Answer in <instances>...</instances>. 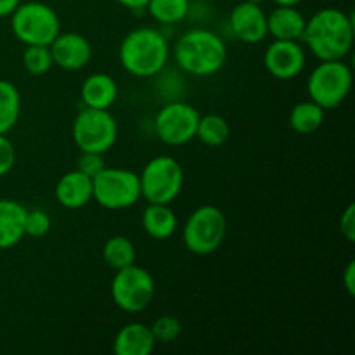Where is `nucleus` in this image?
I'll use <instances>...</instances> for the list:
<instances>
[{
  "mask_svg": "<svg viewBox=\"0 0 355 355\" xmlns=\"http://www.w3.org/2000/svg\"><path fill=\"white\" fill-rule=\"evenodd\" d=\"M354 35L350 14L336 7H324L307 19L302 40L319 61H340L352 51Z\"/></svg>",
  "mask_w": 355,
  "mask_h": 355,
  "instance_id": "f257e3e1",
  "label": "nucleus"
},
{
  "mask_svg": "<svg viewBox=\"0 0 355 355\" xmlns=\"http://www.w3.org/2000/svg\"><path fill=\"white\" fill-rule=\"evenodd\" d=\"M118 55L125 71L139 78H148L165 68L170 58V45L162 31L142 26L125 35Z\"/></svg>",
  "mask_w": 355,
  "mask_h": 355,
  "instance_id": "f03ea898",
  "label": "nucleus"
},
{
  "mask_svg": "<svg viewBox=\"0 0 355 355\" xmlns=\"http://www.w3.org/2000/svg\"><path fill=\"white\" fill-rule=\"evenodd\" d=\"M175 61L189 75L210 76L224 68L227 47L214 31L194 28L177 40Z\"/></svg>",
  "mask_w": 355,
  "mask_h": 355,
  "instance_id": "7ed1b4c3",
  "label": "nucleus"
},
{
  "mask_svg": "<svg viewBox=\"0 0 355 355\" xmlns=\"http://www.w3.org/2000/svg\"><path fill=\"white\" fill-rule=\"evenodd\" d=\"M10 30L24 45H51L61 33L58 12L44 2H21L10 14Z\"/></svg>",
  "mask_w": 355,
  "mask_h": 355,
  "instance_id": "20e7f679",
  "label": "nucleus"
},
{
  "mask_svg": "<svg viewBox=\"0 0 355 355\" xmlns=\"http://www.w3.org/2000/svg\"><path fill=\"white\" fill-rule=\"evenodd\" d=\"M354 75L343 59L340 61H321L307 80L309 99L314 101L322 110H335L342 106L352 90Z\"/></svg>",
  "mask_w": 355,
  "mask_h": 355,
  "instance_id": "39448f33",
  "label": "nucleus"
},
{
  "mask_svg": "<svg viewBox=\"0 0 355 355\" xmlns=\"http://www.w3.org/2000/svg\"><path fill=\"white\" fill-rule=\"evenodd\" d=\"M227 232V218L220 208L203 205L186 220L182 231L184 246L194 255H210L220 248Z\"/></svg>",
  "mask_w": 355,
  "mask_h": 355,
  "instance_id": "423d86ee",
  "label": "nucleus"
},
{
  "mask_svg": "<svg viewBox=\"0 0 355 355\" xmlns=\"http://www.w3.org/2000/svg\"><path fill=\"white\" fill-rule=\"evenodd\" d=\"M142 198L139 173L106 166L92 179V200L106 210H125Z\"/></svg>",
  "mask_w": 355,
  "mask_h": 355,
  "instance_id": "0eeeda50",
  "label": "nucleus"
},
{
  "mask_svg": "<svg viewBox=\"0 0 355 355\" xmlns=\"http://www.w3.org/2000/svg\"><path fill=\"white\" fill-rule=\"evenodd\" d=\"M139 180L141 194L148 203L170 205L182 191L184 170L173 156L162 155L146 163Z\"/></svg>",
  "mask_w": 355,
  "mask_h": 355,
  "instance_id": "6e6552de",
  "label": "nucleus"
},
{
  "mask_svg": "<svg viewBox=\"0 0 355 355\" xmlns=\"http://www.w3.org/2000/svg\"><path fill=\"white\" fill-rule=\"evenodd\" d=\"M71 135L80 151L104 155L116 142L118 123L110 110L83 107L73 121Z\"/></svg>",
  "mask_w": 355,
  "mask_h": 355,
  "instance_id": "1a4fd4ad",
  "label": "nucleus"
},
{
  "mask_svg": "<svg viewBox=\"0 0 355 355\" xmlns=\"http://www.w3.org/2000/svg\"><path fill=\"white\" fill-rule=\"evenodd\" d=\"M155 290L151 272L135 263L116 270L111 281V298L114 305L130 314L148 309L155 298Z\"/></svg>",
  "mask_w": 355,
  "mask_h": 355,
  "instance_id": "9d476101",
  "label": "nucleus"
},
{
  "mask_svg": "<svg viewBox=\"0 0 355 355\" xmlns=\"http://www.w3.org/2000/svg\"><path fill=\"white\" fill-rule=\"evenodd\" d=\"M200 111L187 103L173 101L165 104L155 118V134L168 146H184L196 139Z\"/></svg>",
  "mask_w": 355,
  "mask_h": 355,
  "instance_id": "9b49d317",
  "label": "nucleus"
},
{
  "mask_svg": "<svg viewBox=\"0 0 355 355\" xmlns=\"http://www.w3.org/2000/svg\"><path fill=\"white\" fill-rule=\"evenodd\" d=\"M263 66L277 80H293L304 71L305 51L297 40H274L263 54Z\"/></svg>",
  "mask_w": 355,
  "mask_h": 355,
  "instance_id": "f8f14e48",
  "label": "nucleus"
},
{
  "mask_svg": "<svg viewBox=\"0 0 355 355\" xmlns=\"http://www.w3.org/2000/svg\"><path fill=\"white\" fill-rule=\"evenodd\" d=\"M54 66H59L66 71H78L83 69L92 59V44L89 38L76 31L59 33L49 45Z\"/></svg>",
  "mask_w": 355,
  "mask_h": 355,
  "instance_id": "ddd939ff",
  "label": "nucleus"
},
{
  "mask_svg": "<svg viewBox=\"0 0 355 355\" xmlns=\"http://www.w3.org/2000/svg\"><path fill=\"white\" fill-rule=\"evenodd\" d=\"M229 24L234 37L243 44H259L267 37V14L259 3L239 2L229 16Z\"/></svg>",
  "mask_w": 355,
  "mask_h": 355,
  "instance_id": "4468645a",
  "label": "nucleus"
},
{
  "mask_svg": "<svg viewBox=\"0 0 355 355\" xmlns=\"http://www.w3.org/2000/svg\"><path fill=\"white\" fill-rule=\"evenodd\" d=\"M54 194L62 208L78 210L92 201V179L75 168L58 180Z\"/></svg>",
  "mask_w": 355,
  "mask_h": 355,
  "instance_id": "2eb2a0df",
  "label": "nucleus"
},
{
  "mask_svg": "<svg viewBox=\"0 0 355 355\" xmlns=\"http://www.w3.org/2000/svg\"><path fill=\"white\" fill-rule=\"evenodd\" d=\"M305 23L307 19L297 6H277L267 16V35L274 37V40L300 42L304 37Z\"/></svg>",
  "mask_w": 355,
  "mask_h": 355,
  "instance_id": "dca6fc26",
  "label": "nucleus"
},
{
  "mask_svg": "<svg viewBox=\"0 0 355 355\" xmlns=\"http://www.w3.org/2000/svg\"><path fill=\"white\" fill-rule=\"evenodd\" d=\"M156 347L151 328L144 322H130L116 333L113 352L116 355H151Z\"/></svg>",
  "mask_w": 355,
  "mask_h": 355,
  "instance_id": "f3484780",
  "label": "nucleus"
},
{
  "mask_svg": "<svg viewBox=\"0 0 355 355\" xmlns=\"http://www.w3.org/2000/svg\"><path fill=\"white\" fill-rule=\"evenodd\" d=\"M24 217L26 208L19 201L0 200V250H9L19 245L24 238Z\"/></svg>",
  "mask_w": 355,
  "mask_h": 355,
  "instance_id": "a211bd4d",
  "label": "nucleus"
},
{
  "mask_svg": "<svg viewBox=\"0 0 355 355\" xmlns=\"http://www.w3.org/2000/svg\"><path fill=\"white\" fill-rule=\"evenodd\" d=\"M82 103L94 110H110L118 99V83L107 73H94L82 83Z\"/></svg>",
  "mask_w": 355,
  "mask_h": 355,
  "instance_id": "6ab92c4d",
  "label": "nucleus"
},
{
  "mask_svg": "<svg viewBox=\"0 0 355 355\" xmlns=\"http://www.w3.org/2000/svg\"><path fill=\"white\" fill-rule=\"evenodd\" d=\"M142 229L153 239L165 241L172 238L177 229V215L170 205L149 203L142 211Z\"/></svg>",
  "mask_w": 355,
  "mask_h": 355,
  "instance_id": "aec40b11",
  "label": "nucleus"
},
{
  "mask_svg": "<svg viewBox=\"0 0 355 355\" xmlns=\"http://www.w3.org/2000/svg\"><path fill=\"white\" fill-rule=\"evenodd\" d=\"M326 110H322L319 104L314 101H302V103L295 104L293 110L290 113V127L293 128L297 134L309 135L319 130L322 123H324Z\"/></svg>",
  "mask_w": 355,
  "mask_h": 355,
  "instance_id": "412c9836",
  "label": "nucleus"
},
{
  "mask_svg": "<svg viewBox=\"0 0 355 355\" xmlns=\"http://www.w3.org/2000/svg\"><path fill=\"white\" fill-rule=\"evenodd\" d=\"M21 116V94L9 80L0 78V134H9Z\"/></svg>",
  "mask_w": 355,
  "mask_h": 355,
  "instance_id": "4be33fe9",
  "label": "nucleus"
},
{
  "mask_svg": "<svg viewBox=\"0 0 355 355\" xmlns=\"http://www.w3.org/2000/svg\"><path fill=\"white\" fill-rule=\"evenodd\" d=\"M231 137V125L227 123L224 116L220 114H205L200 118L196 130V139H200L208 148H218L225 144Z\"/></svg>",
  "mask_w": 355,
  "mask_h": 355,
  "instance_id": "5701e85b",
  "label": "nucleus"
},
{
  "mask_svg": "<svg viewBox=\"0 0 355 355\" xmlns=\"http://www.w3.org/2000/svg\"><path fill=\"white\" fill-rule=\"evenodd\" d=\"M103 259L111 269L120 270L135 263V246L125 236H113L103 246Z\"/></svg>",
  "mask_w": 355,
  "mask_h": 355,
  "instance_id": "b1692460",
  "label": "nucleus"
},
{
  "mask_svg": "<svg viewBox=\"0 0 355 355\" xmlns=\"http://www.w3.org/2000/svg\"><path fill=\"white\" fill-rule=\"evenodd\" d=\"M189 7V0H149L146 9L158 23L175 24L186 19Z\"/></svg>",
  "mask_w": 355,
  "mask_h": 355,
  "instance_id": "393cba45",
  "label": "nucleus"
},
{
  "mask_svg": "<svg viewBox=\"0 0 355 355\" xmlns=\"http://www.w3.org/2000/svg\"><path fill=\"white\" fill-rule=\"evenodd\" d=\"M23 66L30 75L40 76L54 66L49 45H26L23 52Z\"/></svg>",
  "mask_w": 355,
  "mask_h": 355,
  "instance_id": "a878e982",
  "label": "nucleus"
},
{
  "mask_svg": "<svg viewBox=\"0 0 355 355\" xmlns=\"http://www.w3.org/2000/svg\"><path fill=\"white\" fill-rule=\"evenodd\" d=\"M151 333L155 336L156 343H163V345H168V343L175 342L177 338L182 333V326L180 321L175 315H159L158 319H155L151 326Z\"/></svg>",
  "mask_w": 355,
  "mask_h": 355,
  "instance_id": "bb28decb",
  "label": "nucleus"
},
{
  "mask_svg": "<svg viewBox=\"0 0 355 355\" xmlns=\"http://www.w3.org/2000/svg\"><path fill=\"white\" fill-rule=\"evenodd\" d=\"M51 217L44 210H26L24 217V236L30 238H44L51 231Z\"/></svg>",
  "mask_w": 355,
  "mask_h": 355,
  "instance_id": "cd10ccee",
  "label": "nucleus"
},
{
  "mask_svg": "<svg viewBox=\"0 0 355 355\" xmlns=\"http://www.w3.org/2000/svg\"><path fill=\"white\" fill-rule=\"evenodd\" d=\"M104 168H106V162H104L103 155H99V153L80 151V158L78 162H76V170H78V172H82L83 175L94 179V177H96L97 173L103 172Z\"/></svg>",
  "mask_w": 355,
  "mask_h": 355,
  "instance_id": "c85d7f7f",
  "label": "nucleus"
},
{
  "mask_svg": "<svg viewBox=\"0 0 355 355\" xmlns=\"http://www.w3.org/2000/svg\"><path fill=\"white\" fill-rule=\"evenodd\" d=\"M16 163V149L7 134H0V177L7 175Z\"/></svg>",
  "mask_w": 355,
  "mask_h": 355,
  "instance_id": "c756f323",
  "label": "nucleus"
},
{
  "mask_svg": "<svg viewBox=\"0 0 355 355\" xmlns=\"http://www.w3.org/2000/svg\"><path fill=\"white\" fill-rule=\"evenodd\" d=\"M340 231H342L343 238L349 243L355 241V207L350 203L349 207L343 210L342 218H340Z\"/></svg>",
  "mask_w": 355,
  "mask_h": 355,
  "instance_id": "7c9ffc66",
  "label": "nucleus"
},
{
  "mask_svg": "<svg viewBox=\"0 0 355 355\" xmlns=\"http://www.w3.org/2000/svg\"><path fill=\"white\" fill-rule=\"evenodd\" d=\"M343 284H345V290L349 291V295H355V262H349L345 272H343Z\"/></svg>",
  "mask_w": 355,
  "mask_h": 355,
  "instance_id": "2f4dec72",
  "label": "nucleus"
},
{
  "mask_svg": "<svg viewBox=\"0 0 355 355\" xmlns=\"http://www.w3.org/2000/svg\"><path fill=\"white\" fill-rule=\"evenodd\" d=\"M21 0H0V17H7L16 10Z\"/></svg>",
  "mask_w": 355,
  "mask_h": 355,
  "instance_id": "473e14b6",
  "label": "nucleus"
},
{
  "mask_svg": "<svg viewBox=\"0 0 355 355\" xmlns=\"http://www.w3.org/2000/svg\"><path fill=\"white\" fill-rule=\"evenodd\" d=\"M116 2L121 3L123 7H127V9L139 10V9H146L149 0H116Z\"/></svg>",
  "mask_w": 355,
  "mask_h": 355,
  "instance_id": "72a5a7b5",
  "label": "nucleus"
},
{
  "mask_svg": "<svg viewBox=\"0 0 355 355\" xmlns=\"http://www.w3.org/2000/svg\"><path fill=\"white\" fill-rule=\"evenodd\" d=\"M276 6H298L302 0H272Z\"/></svg>",
  "mask_w": 355,
  "mask_h": 355,
  "instance_id": "f704fd0d",
  "label": "nucleus"
},
{
  "mask_svg": "<svg viewBox=\"0 0 355 355\" xmlns=\"http://www.w3.org/2000/svg\"><path fill=\"white\" fill-rule=\"evenodd\" d=\"M246 2H252V3H262V2H266V0H246Z\"/></svg>",
  "mask_w": 355,
  "mask_h": 355,
  "instance_id": "c9c22d12",
  "label": "nucleus"
}]
</instances>
